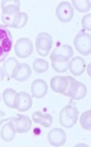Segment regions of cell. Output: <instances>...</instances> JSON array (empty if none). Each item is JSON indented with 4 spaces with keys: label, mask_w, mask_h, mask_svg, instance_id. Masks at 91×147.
I'll list each match as a JSON object with an SVG mask.
<instances>
[{
    "label": "cell",
    "mask_w": 91,
    "mask_h": 147,
    "mask_svg": "<svg viewBox=\"0 0 91 147\" xmlns=\"http://www.w3.org/2000/svg\"><path fill=\"white\" fill-rule=\"evenodd\" d=\"M2 21L6 27L12 28V23L15 16L19 13L20 1L18 0H11V1H2Z\"/></svg>",
    "instance_id": "6da1fadb"
},
{
    "label": "cell",
    "mask_w": 91,
    "mask_h": 147,
    "mask_svg": "<svg viewBox=\"0 0 91 147\" xmlns=\"http://www.w3.org/2000/svg\"><path fill=\"white\" fill-rule=\"evenodd\" d=\"M13 46V38L7 27L0 24V63L7 59Z\"/></svg>",
    "instance_id": "7a4b0ae2"
},
{
    "label": "cell",
    "mask_w": 91,
    "mask_h": 147,
    "mask_svg": "<svg viewBox=\"0 0 91 147\" xmlns=\"http://www.w3.org/2000/svg\"><path fill=\"white\" fill-rule=\"evenodd\" d=\"M78 115V110L74 105H67L59 113V122L63 127L70 129L76 123Z\"/></svg>",
    "instance_id": "3957f363"
},
{
    "label": "cell",
    "mask_w": 91,
    "mask_h": 147,
    "mask_svg": "<svg viewBox=\"0 0 91 147\" xmlns=\"http://www.w3.org/2000/svg\"><path fill=\"white\" fill-rule=\"evenodd\" d=\"M53 45V39L51 35L47 32H40L36 38V52L40 56H47Z\"/></svg>",
    "instance_id": "277c9868"
},
{
    "label": "cell",
    "mask_w": 91,
    "mask_h": 147,
    "mask_svg": "<svg viewBox=\"0 0 91 147\" xmlns=\"http://www.w3.org/2000/svg\"><path fill=\"white\" fill-rule=\"evenodd\" d=\"M75 48L81 54L88 56L91 53V36L84 31L78 32L74 39Z\"/></svg>",
    "instance_id": "5b68a950"
},
{
    "label": "cell",
    "mask_w": 91,
    "mask_h": 147,
    "mask_svg": "<svg viewBox=\"0 0 91 147\" xmlns=\"http://www.w3.org/2000/svg\"><path fill=\"white\" fill-rule=\"evenodd\" d=\"M10 121L15 128L16 132L18 133H26L29 131L32 128V121L28 116H26V115L17 114L11 118Z\"/></svg>",
    "instance_id": "8992f818"
},
{
    "label": "cell",
    "mask_w": 91,
    "mask_h": 147,
    "mask_svg": "<svg viewBox=\"0 0 91 147\" xmlns=\"http://www.w3.org/2000/svg\"><path fill=\"white\" fill-rule=\"evenodd\" d=\"M56 15L59 21L63 23L69 22L74 16V8L67 1H63L58 5L56 9Z\"/></svg>",
    "instance_id": "52a82bcc"
},
{
    "label": "cell",
    "mask_w": 91,
    "mask_h": 147,
    "mask_svg": "<svg viewBox=\"0 0 91 147\" xmlns=\"http://www.w3.org/2000/svg\"><path fill=\"white\" fill-rule=\"evenodd\" d=\"M33 52V44L28 38H21L16 40L15 44V53L17 57L26 58Z\"/></svg>",
    "instance_id": "ba28073f"
},
{
    "label": "cell",
    "mask_w": 91,
    "mask_h": 147,
    "mask_svg": "<svg viewBox=\"0 0 91 147\" xmlns=\"http://www.w3.org/2000/svg\"><path fill=\"white\" fill-rule=\"evenodd\" d=\"M32 98L29 94L26 92H19L16 93L14 100V109H16L18 111L24 112L28 110L32 107Z\"/></svg>",
    "instance_id": "9c48e42d"
},
{
    "label": "cell",
    "mask_w": 91,
    "mask_h": 147,
    "mask_svg": "<svg viewBox=\"0 0 91 147\" xmlns=\"http://www.w3.org/2000/svg\"><path fill=\"white\" fill-rule=\"evenodd\" d=\"M31 74H32V69L28 64L18 63L15 69H14L11 78H14V79L18 82H25L27 79H29Z\"/></svg>",
    "instance_id": "30bf717a"
},
{
    "label": "cell",
    "mask_w": 91,
    "mask_h": 147,
    "mask_svg": "<svg viewBox=\"0 0 91 147\" xmlns=\"http://www.w3.org/2000/svg\"><path fill=\"white\" fill-rule=\"evenodd\" d=\"M47 140L52 146H62L67 141V134L65 131H63L62 129L55 128L48 132Z\"/></svg>",
    "instance_id": "8fae6325"
},
{
    "label": "cell",
    "mask_w": 91,
    "mask_h": 147,
    "mask_svg": "<svg viewBox=\"0 0 91 147\" xmlns=\"http://www.w3.org/2000/svg\"><path fill=\"white\" fill-rule=\"evenodd\" d=\"M68 69L70 70L73 76H79L85 72L86 69V62L83 58L79 56H76L68 62Z\"/></svg>",
    "instance_id": "7c38bea8"
},
{
    "label": "cell",
    "mask_w": 91,
    "mask_h": 147,
    "mask_svg": "<svg viewBox=\"0 0 91 147\" xmlns=\"http://www.w3.org/2000/svg\"><path fill=\"white\" fill-rule=\"evenodd\" d=\"M31 92L36 98H43L47 93V85L42 79H36L31 85Z\"/></svg>",
    "instance_id": "4fadbf2b"
},
{
    "label": "cell",
    "mask_w": 91,
    "mask_h": 147,
    "mask_svg": "<svg viewBox=\"0 0 91 147\" xmlns=\"http://www.w3.org/2000/svg\"><path fill=\"white\" fill-rule=\"evenodd\" d=\"M50 86L54 92L59 94H63L66 91L67 86V81L66 79V76H54L51 81H50Z\"/></svg>",
    "instance_id": "5bb4252c"
},
{
    "label": "cell",
    "mask_w": 91,
    "mask_h": 147,
    "mask_svg": "<svg viewBox=\"0 0 91 147\" xmlns=\"http://www.w3.org/2000/svg\"><path fill=\"white\" fill-rule=\"evenodd\" d=\"M32 119L44 128H49L53 122V118L51 115L47 113H42L41 111H36L32 114Z\"/></svg>",
    "instance_id": "9a60e30c"
},
{
    "label": "cell",
    "mask_w": 91,
    "mask_h": 147,
    "mask_svg": "<svg viewBox=\"0 0 91 147\" xmlns=\"http://www.w3.org/2000/svg\"><path fill=\"white\" fill-rule=\"evenodd\" d=\"M0 136H1L2 140L4 142H9L15 139L16 131L11 121L7 122L5 125H3L1 131H0Z\"/></svg>",
    "instance_id": "2e32d148"
},
{
    "label": "cell",
    "mask_w": 91,
    "mask_h": 147,
    "mask_svg": "<svg viewBox=\"0 0 91 147\" xmlns=\"http://www.w3.org/2000/svg\"><path fill=\"white\" fill-rule=\"evenodd\" d=\"M51 59L52 67L57 73H65L68 69V60L60 57V56H54L50 57Z\"/></svg>",
    "instance_id": "e0dca14e"
},
{
    "label": "cell",
    "mask_w": 91,
    "mask_h": 147,
    "mask_svg": "<svg viewBox=\"0 0 91 147\" xmlns=\"http://www.w3.org/2000/svg\"><path fill=\"white\" fill-rule=\"evenodd\" d=\"M73 49L71 46L69 45H60L57 46V48H55L53 50V52L51 53L50 57H54V56H60L64 57L67 60H69L73 56Z\"/></svg>",
    "instance_id": "ac0fdd59"
},
{
    "label": "cell",
    "mask_w": 91,
    "mask_h": 147,
    "mask_svg": "<svg viewBox=\"0 0 91 147\" xmlns=\"http://www.w3.org/2000/svg\"><path fill=\"white\" fill-rule=\"evenodd\" d=\"M27 20H28V16L25 12H19L15 16L12 23L13 29H22L26 24Z\"/></svg>",
    "instance_id": "d6986e66"
},
{
    "label": "cell",
    "mask_w": 91,
    "mask_h": 147,
    "mask_svg": "<svg viewBox=\"0 0 91 147\" xmlns=\"http://www.w3.org/2000/svg\"><path fill=\"white\" fill-rule=\"evenodd\" d=\"M17 63H18V61L14 57H9V58L6 59V61H4L3 70H4L5 75H6L8 78H11L12 73Z\"/></svg>",
    "instance_id": "ffe728a7"
},
{
    "label": "cell",
    "mask_w": 91,
    "mask_h": 147,
    "mask_svg": "<svg viewBox=\"0 0 91 147\" xmlns=\"http://www.w3.org/2000/svg\"><path fill=\"white\" fill-rule=\"evenodd\" d=\"M16 95V92L13 88H7L4 90L3 92V100L4 103L7 106L8 108L14 109V100H15V96Z\"/></svg>",
    "instance_id": "44dd1931"
},
{
    "label": "cell",
    "mask_w": 91,
    "mask_h": 147,
    "mask_svg": "<svg viewBox=\"0 0 91 147\" xmlns=\"http://www.w3.org/2000/svg\"><path fill=\"white\" fill-rule=\"evenodd\" d=\"M73 7H74L77 11L81 13L88 12L91 8L90 1L88 0H73Z\"/></svg>",
    "instance_id": "7402d4cb"
},
{
    "label": "cell",
    "mask_w": 91,
    "mask_h": 147,
    "mask_svg": "<svg viewBox=\"0 0 91 147\" xmlns=\"http://www.w3.org/2000/svg\"><path fill=\"white\" fill-rule=\"evenodd\" d=\"M33 69L36 74H43L47 71L48 63L44 59H36L33 63Z\"/></svg>",
    "instance_id": "603a6c76"
},
{
    "label": "cell",
    "mask_w": 91,
    "mask_h": 147,
    "mask_svg": "<svg viewBox=\"0 0 91 147\" xmlns=\"http://www.w3.org/2000/svg\"><path fill=\"white\" fill-rule=\"evenodd\" d=\"M86 95V86L83 84V83H80L77 81L74 94L72 96V98L79 100V99L84 98Z\"/></svg>",
    "instance_id": "cb8c5ba5"
},
{
    "label": "cell",
    "mask_w": 91,
    "mask_h": 147,
    "mask_svg": "<svg viewBox=\"0 0 91 147\" xmlns=\"http://www.w3.org/2000/svg\"><path fill=\"white\" fill-rule=\"evenodd\" d=\"M90 115H91V110H86L84 113H82L80 115V125L84 130L90 131L91 130V121H90Z\"/></svg>",
    "instance_id": "d4e9b609"
},
{
    "label": "cell",
    "mask_w": 91,
    "mask_h": 147,
    "mask_svg": "<svg viewBox=\"0 0 91 147\" xmlns=\"http://www.w3.org/2000/svg\"><path fill=\"white\" fill-rule=\"evenodd\" d=\"M66 79L67 81V86L66 91L63 93V95L72 98L73 94H74V91H75V88H76V86L77 81L75 79V78H73L72 76H66Z\"/></svg>",
    "instance_id": "484cf974"
},
{
    "label": "cell",
    "mask_w": 91,
    "mask_h": 147,
    "mask_svg": "<svg viewBox=\"0 0 91 147\" xmlns=\"http://www.w3.org/2000/svg\"><path fill=\"white\" fill-rule=\"evenodd\" d=\"M91 15L90 14H88V15H85L82 18V27H83V29L85 30H91Z\"/></svg>",
    "instance_id": "4316f807"
},
{
    "label": "cell",
    "mask_w": 91,
    "mask_h": 147,
    "mask_svg": "<svg viewBox=\"0 0 91 147\" xmlns=\"http://www.w3.org/2000/svg\"><path fill=\"white\" fill-rule=\"evenodd\" d=\"M8 118H7L5 112H3L2 110H0V125H2V123L5 121H7Z\"/></svg>",
    "instance_id": "83f0119b"
},
{
    "label": "cell",
    "mask_w": 91,
    "mask_h": 147,
    "mask_svg": "<svg viewBox=\"0 0 91 147\" xmlns=\"http://www.w3.org/2000/svg\"><path fill=\"white\" fill-rule=\"evenodd\" d=\"M5 73H4V70H3V68L0 67V81H2L4 80V78H5Z\"/></svg>",
    "instance_id": "f1b7e54d"
},
{
    "label": "cell",
    "mask_w": 91,
    "mask_h": 147,
    "mask_svg": "<svg viewBox=\"0 0 91 147\" xmlns=\"http://www.w3.org/2000/svg\"><path fill=\"white\" fill-rule=\"evenodd\" d=\"M0 100H1V95H0Z\"/></svg>",
    "instance_id": "f546056e"
}]
</instances>
